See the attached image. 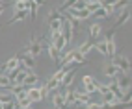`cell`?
<instances>
[{"mask_svg":"<svg viewBox=\"0 0 132 109\" xmlns=\"http://www.w3.org/2000/svg\"><path fill=\"white\" fill-rule=\"evenodd\" d=\"M41 50H43V43H41V41H37L36 37H32V43H30V44H28V46H26L22 52L17 54V56H21V54H30V56L36 57V56H39V54H41Z\"/></svg>","mask_w":132,"mask_h":109,"instance_id":"1","label":"cell"},{"mask_svg":"<svg viewBox=\"0 0 132 109\" xmlns=\"http://www.w3.org/2000/svg\"><path fill=\"white\" fill-rule=\"evenodd\" d=\"M110 63H113L121 72H130V61L125 57V56H116V57H112V61Z\"/></svg>","mask_w":132,"mask_h":109,"instance_id":"2","label":"cell"},{"mask_svg":"<svg viewBox=\"0 0 132 109\" xmlns=\"http://www.w3.org/2000/svg\"><path fill=\"white\" fill-rule=\"evenodd\" d=\"M69 15L75 17L76 21H86V19H89L91 17V11H87L86 7H69Z\"/></svg>","mask_w":132,"mask_h":109,"instance_id":"3","label":"cell"},{"mask_svg":"<svg viewBox=\"0 0 132 109\" xmlns=\"http://www.w3.org/2000/svg\"><path fill=\"white\" fill-rule=\"evenodd\" d=\"M104 41H106V57L112 59L113 56H116V41H113V30L106 33V39H104Z\"/></svg>","mask_w":132,"mask_h":109,"instance_id":"4","label":"cell"},{"mask_svg":"<svg viewBox=\"0 0 132 109\" xmlns=\"http://www.w3.org/2000/svg\"><path fill=\"white\" fill-rule=\"evenodd\" d=\"M0 104H2V109H11L15 107V96L7 91V93H0Z\"/></svg>","mask_w":132,"mask_h":109,"instance_id":"5","label":"cell"},{"mask_svg":"<svg viewBox=\"0 0 132 109\" xmlns=\"http://www.w3.org/2000/svg\"><path fill=\"white\" fill-rule=\"evenodd\" d=\"M26 98H30L34 104H37V102H41V91H39V87L37 85H32V87H26Z\"/></svg>","mask_w":132,"mask_h":109,"instance_id":"6","label":"cell"},{"mask_svg":"<svg viewBox=\"0 0 132 109\" xmlns=\"http://www.w3.org/2000/svg\"><path fill=\"white\" fill-rule=\"evenodd\" d=\"M19 65H21V59H19V56H13V57H10V59H7V61L4 63L2 67H0V72H2V74H6L7 70H11V68H17Z\"/></svg>","mask_w":132,"mask_h":109,"instance_id":"7","label":"cell"},{"mask_svg":"<svg viewBox=\"0 0 132 109\" xmlns=\"http://www.w3.org/2000/svg\"><path fill=\"white\" fill-rule=\"evenodd\" d=\"M19 59H21V65H22V67L30 68V70H34V68H36V57H34V56H30V54H21V56H19Z\"/></svg>","mask_w":132,"mask_h":109,"instance_id":"8","label":"cell"},{"mask_svg":"<svg viewBox=\"0 0 132 109\" xmlns=\"http://www.w3.org/2000/svg\"><path fill=\"white\" fill-rule=\"evenodd\" d=\"M75 76H76V70H73V68H67V70H65V74H63V78L60 80V87H69V85L73 83Z\"/></svg>","mask_w":132,"mask_h":109,"instance_id":"9","label":"cell"},{"mask_svg":"<svg viewBox=\"0 0 132 109\" xmlns=\"http://www.w3.org/2000/svg\"><path fill=\"white\" fill-rule=\"evenodd\" d=\"M91 100V94L84 93V91H75V105H86Z\"/></svg>","mask_w":132,"mask_h":109,"instance_id":"10","label":"cell"},{"mask_svg":"<svg viewBox=\"0 0 132 109\" xmlns=\"http://www.w3.org/2000/svg\"><path fill=\"white\" fill-rule=\"evenodd\" d=\"M52 43H54V46L58 48V52H63V48L69 44V41H67V37L63 35V32H60V33L56 35V37L52 39Z\"/></svg>","mask_w":132,"mask_h":109,"instance_id":"11","label":"cell"},{"mask_svg":"<svg viewBox=\"0 0 132 109\" xmlns=\"http://www.w3.org/2000/svg\"><path fill=\"white\" fill-rule=\"evenodd\" d=\"M45 41H47V39H45ZM45 46H47V52H48V57L54 61V63H58V61H60V52H58V48L54 46V43H52V41H47Z\"/></svg>","mask_w":132,"mask_h":109,"instance_id":"12","label":"cell"},{"mask_svg":"<svg viewBox=\"0 0 132 109\" xmlns=\"http://www.w3.org/2000/svg\"><path fill=\"white\" fill-rule=\"evenodd\" d=\"M48 94H50V102H52L54 107H65V98H63L61 93H54V91H50Z\"/></svg>","mask_w":132,"mask_h":109,"instance_id":"13","label":"cell"},{"mask_svg":"<svg viewBox=\"0 0 132 109\" xmlns=\"http://www.w3.org/2000/svg\"><path fill=\"white\" fill-rule=\"evenodd\" d=\"M130 21V9L128 7H125V9H121L117 13V21H116V26H123V24H127Z\"/></svg>","mask_w":132,"mask_h":109,"instance_id":"14","label":"cell"},{"mask_svg":"<svg viewBox=\"0 0 132 109\" xmlns=\"http://www.w3.org/2000/svg\"><path fill=\"white\" fill-rule=\"evenodd\" d=\"M26 17H28V9H17V11L13 13V17L10 19V22H7V26H10V24H15V22H22Z\"/></svg>","mask_w":132,"mask_h":109,"instance_id":"15","label":"cell"},{"mask_svg":"<svg viewBox=\"0 0 132 109\" xmlns=\"http://www.w3.org/2000/svg\"><path fill=\"white\" fill-rule=\"evenodd\" d=\"M93 46H95V41H93V39H87V41H84L80 46H78V52L84 54V56H87V54L93 50Z\"/></svg>","mask_w":132,"mask_h":109,"instance_id":"16","label":"cell"},{"mask_svg":"<svg viewBox=\"0 0 132 109\" xmlns=\"http://www.w3.org/2000/svg\"><path fill=\"white\" fill-rule=\"evenodd\" d=\"M22 83H24V85H37V83H39V76L36 74V72H32V70H30L28 74L24 76Z\"/></svg>","mask_w":132,"mask_h":109,"instance_id":"17","label":"cell"},{"mask_svg":"<svg viewBox=\"0 0 132 109\" xmlns=\"http://www.w3.org/2000/svg\"><path fill=\"white\" fill-rule=\"evenodd\" d=\"M128 4H130V0H116V2L112 4V13H119L121 9H125V7H128Z\"/></svg>","mask_w":132,"mask_h":109,"instance_id":"18","label":"cell"},{"mask_svg":"<svg viewBox=\"0 0 132 109\" xmlns=\"http://www.w3.org/2000/svg\"><path fill=\"white\" fill-rule=\"evenodd\" d=\"M102 33V28H101V24L99 22H93L91 26H89V39H93V41H97V37Z\"/></svg>","mask_w":132,"mask_h":109,"instance_id":"19","label":"cell"},{"mask_svg":"<svg viewBox=\"0 0 132 109\" xmlns=\"http://www.w3.org/2000/svg\"><path fill=\"white\" fill-rule=\"evenodd\" d=\"M119 72H121V70L113 65V63H110V65H106V68H104V76H108L110 80H113V78L119 74Z\"/></svg>","mask_w":132,"mask_h":109,"instance_id":"20","label":"cell"},{"mask_svg":"<svg viewBox=\"0 0 132 109\" xmlns=\"http://www.w3.org/2000/svg\"><path fill=\"white\" fill-rule=\"evenodd\" d=\"M91 17H95V19L97 21H101V19H106V17H110V13H108V9H106V7H97V9L91 13Z\"/></svg>","mask_w":132,"mask_h":109,"instance_id":"21","label":"cell"},{"mask_svg":"<svg viewBox=\"0 0 132 109\" xmlns=\"http://www.w3.org/2000/svg\"><path fill=\"white\" fill-rule=\"evenodd\" d=\"M73 63H75V65H84V63H87L86 56L78 52V48H76V50H73Z\"/></svg>","mask_w":132,"mask_h":109,"instance_id":"22","label":"cell"},{"mask_svg":"<svg viewBox=\"0 0 132 109\" xmlns=\"http://www.w3.org/2000/svg\"><path fill=\"white\" fill-rule=\"evenodd\" d=\"M82 85H84V93H87V94L97 93V80H91V81H87V83H82Z\"/></svg>","mask_w":132,"mask_h":109,"instance_id":"23","label":"cell"},{"mask_svg":"<svg viewBox=\"0 0 132 109\" xmlns=\"http://www.w3.org/2000/svg\"><path fill=\"white\" fill-rule=\"evenodd\" d=\"M108 89H110L112 93H113V96H117V98H121V94H123V91H121V89H119V85L116 83V80H112L110 83H108Z\"/></svg>","mask_w":132,"mask_h":109,"instance_id":"24","label":"cell"},{"mask_svg":"<svg viewBox=\"0 0 132 109\" xmlns=\"http://www.w3.org/2000/svg\"><path fill=\"white\" fill-rule=\"evenodd\" d=\"M10 87H11V80L7 78V74H2V72H0V89L10 91Z\"/></svg>","mask_w":132,"mask_h":109,"instance_id":"25","label":"cell"},{"mask_svg":"<svg viewBox=\"0 0 132 109\" xmlns=\"http://www.w3.org/2000/svg\"><path fill=\"white\" fill-rule=\"evenodd\" d=\"M63 98H65V105H75V91L73 89H67Z\"/></svg>","mask_w":132,"mask_h":109,"instance_id":"26","label":"cell"},{"mask_svg":"<svg viewBox=\"0 0 132 109\" xmlns=\"http://www.w3.org/2000/svg\"><path fill=\"white\" fill-rule=\"evenodd\" d=\"M84 7H86L87 11H91V13H93L97 7H101V0H89V2H86V4H84Z\"/></svg>","mask_w":132,"mask_h":109,"instance_id":"27","label":"cell"},{"mask_svg":"<svg viewBox=\"0 0 132 109\" xmlns=\"http://www.w3.org/2000/svg\"><path fill=\"white\" fill-rule=\"evenodd\" d=\"M97 52L101 54V56H106V41H99V43H95V46H93Z\"/></svg>","mask_w":132,"mask_h":109,"instance_id":"28","label":"cell"},{"mask_svg":"<svg viewBox=\"0 0 132 109\" xmlns=\"http://www.w3.org/2000/svg\"><path fill=\"white\" fill-rule=\"evenodd\" d=\"M13 9H28V0H15L13 4Z\"/></svg>","mask_w":132,"mask_h":109,"instance_id":"29","label":"cell"},{"mask_svg":"<svg viewBox=\"0 0 132 109\" xmlns=\"http://www.w3.org/2000/svg\"><path fill=\"white\" fill-rule=\"evenodd\" d=\"M45 87H47L48 91H54V89H58V87H60V81H58V80H54V78L50 76V80L45 83Z\"/></svg>","mask_w":132,"mask_h":109,"instance_id":"30","label":"cell"},{"mask_svg":"<svg viewBox=\"0 0 132 109\" xmlns=\"http://www.w3.org/2000/svg\"><path fill=\"white\" fill-rule=\"evenodd\" d=\"M84 107L86 109H99V107H102V102H87Z\"/></svg>","mask_w":132,"mask_h":109,"instance_id":"31","label":"cell"},{"mask_svg":"<svg viewBox=\"0 0 132 109\" xmlns=\"http://www.w3.org/2000/svg\"><path fill=\"white\" fill-rule=\"evenodd\" d=\"M39 91H41V98H43V100H45V98L48 96V93H50V91H48L45 85H39Z\"/></svg>","mask_w":132,"mask_h":109,"instance_id":"32","label":"cell"},{"mask_svg":"<svg viewBox=\"0 0 132 109\" xmlns=\"http://www.w3.org/2000/svg\"><path fill=\"white\" fill-rule=\"evenodd\" d=\"M91 80H95L93 76H84L82 78V83H87V81H91Z\"/></svg>","mask_w":132,"mask_h":109,"instance_id":"33","label":"cell"},{"mask_svg":"<svg viewBox=\"0 0 132 109\" xmlns=\"http://www.w3.org/2000/svg\"><path fill=\"white\" fill-rule=\"evenodd\" d=\"M34 4L36 6H45V0H34Z\"/></svg>","mask_w":132,"mask_h":109,"instance_id":"34","label":"cell"},{"mask_svg":"<svg viewBox=\"0 0 132 109\" xmlns=\"http://www.w3.org/2000/svg\"><path fill=\"white\" fill-rule=\"evenodd\" d=\"M4 9H6V4H0V15L4 13Z\"/></svg>","mask_w":132,"mask_h":109,"instance_id":"35","label":"cell"},{"mask_svg":"<svg viewBox=\"0 0 132 109\" xmlns=\"http://www.w3.org/2000/svg\"><path fill=\"white\" fill-rule=\"evenodd\" d=\"M84 2H89V0H84Z\"/></svg>","mask_w":132,"mask_h":109,"instance_id":"36","label":"cell"},{"mask_svg":"<svg viewBox=\"0 0 132 109\" xmlns=\"http://www.w3.org/2000/svg\"><path fill=\"white\" fill-rule=\"evenodd\" d=\"M0 4H4V2H2V0H0Z\"/></svg>","mask_w":132,"mask_h":109,"instance_id":"37","label":"cell"},{"mask_svg":"<svg viewBox=\"0 0 132 109\" xmlns=\"http://www.w3.org/2000/svg\"><path fill=\"white\" fill-rule=\"evenodd\" d=\"M0 109H2V104H0Z\"/></svg>","mask_w":132,"mask_h":109,"instance_id":"38","label":"cell"}]
</instances>
